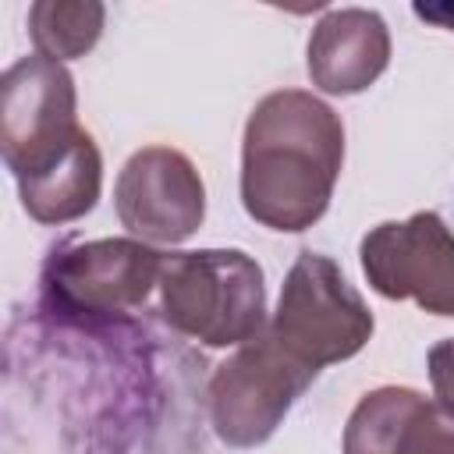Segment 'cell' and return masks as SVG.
I'll list each match as a JSON object with an SVG mask.
<instances>
[{
    "label": "cell",
    "mask_w": 454,
    "mask_h": 454,
    "mask_svg": "<svg viewBox=\"0 0 454 454\" xmlns=\"http://www.w3.org/2000/svg\"><path fill=\"white\" fill-rule=\"evenodd\" d=\"M270 333L319 372L365 348L372 337V312L333 259L301 252L284 277Z\"/></svg>",
    "instance_id": "3957f363"
},
{
    "label": "cell",
    "mask_w": 454,
    "mask_h": 454,
    "mask_svg": "<svg viewBox=\"0 0 454 454\" xmlns=\"http://www.w3.org/2000/svg\"><path fill=\"white\" fill-rule=\"evenodd\" d=\"M429 383H433L436 404L454 415V337L429 348Z\"/></svg>",
    "instance_id": "4fadbf2b"
},
{
    "label": "cell",
    "mask_w": 454,
    "mask_h": 454,
    "mask_svg": "<svg viewBox=\"0 0 454 454\" xmlns=\"http://www.w3.org/2000/svg\"><path fill=\"white\" fill-rule=\"evenodd\" d=\"M316 380L270 330L241 344L209 380V419L227 447H255L273 436L291 404Z\"/></svg>",
    "instance_id": "5b68a950"
},
{
    "label": "cell",
    "mask_w": 454,
    "mask_h": 454,
    "mask_svg": "<svg viewBox=\"0 0 454 454\" xmlns=\"http://www.w3.org/2000/svg\"><path fill=\"white\" fill-rule=\"evenodd\" d=\"M340 163V117L312 92H270L245 124L241 199L248 216L273 231L312 227L330 206Z\"/></svg>",
    "instance_id": "6da1fadb"
},
{
    "label": "cell",
    "mask_w": 454,
    "mask_h": 454,
    "mask_svg": "<svg viewBox=\"0 0 454 454\" xmlns=\"http://www.w3.org/2000/svg\"><path fill=\"white\" fill-rule=\"evenodd\" d=\"M114 206L135 238L177 245L199 231L206 216V188L184 153L149 145L124 163L114 184Z\"/></svg>",
    "instance_id": "ba28073f"
},
{
    "label": "cell",
    "mask_w": 454,
    "mask_h": 454,
    "mask_svg": "<svg viewBox=\"0 0 454 454\" xmlns=\"http://www.w3.org/2000/svg\"><path fill=\"white\" fill-rule=\"evenodd\" d=\"M344 454H454V415L419 390L380 387L355 404Z\"/></svg>",
    "instance_id": "9c48e42d"
},
{
    "label": "cell",
    "mask_w": 454,
    "mask_h": 454,
    "mask_svg": "<svg viewBox=\"0 0 454 454\" xmlns=\"http://www.w3.org/2000/svg\"><path fill=\"white\" fill-rule=\"evenodd\" d=\"M163 259L131 238L60 245L43 266V301L53 316L67 319H121L145 305Z\"/></svg>",
    "instance_id": "277c9868"
},
{
    "label": "cell",
    "mask_w": 454,
    "mask_h": 454,
    "mask_svg": "<svg viewBox=\"0 0 454 454\" xmlns=\"http://www.w3.org/2000/svg\"><path fill=\"white\" fill-rule=\"evenodd\" d=\"M78 135L74 78L64 64L35 53L4 71L0 153L18 181L53 167L78 142Z\"/></svg>",
    "instance_id": "8992f818"
},
{
    "label": "cell",
    "mask_w": 454,
    "mask_h": 454,
    "mask_svg": "<svg viewBox=\"0 0 454 454\" xmlns=\"http://www.w3.org/2000/svg\"><path fill=\"white\" fill-rule=\"evenodd\" d=\"M103 4L96 0H39L28 11V35L50 60H71L96 46L103 32Z\"/></svg>",
    "instance_id": "7c38bea8"
},
{
    "label": "cell",
    "mask_w": 454,
    "mask_h": 454,
    "mask_svg": "<svg viewBox=\"0 0 454 454\" xmlns=\"http://www.w3.org/2000/svg\"><path fill=\"white\" fill-rule=\"evenodd\" d=\"M160 312L177 333L209 348L248 344L266 323L262 270L238 248L167 255L160 273Z\"/></svg>",
    "instance_id": "7a4b0ae2"
},
{
    "label": "cell",
    "mask_w": 454,
    "mask_h": 454,
    "mask_svg": "<svg viewBox=\"0 0 454 454\" xmlns=\"http://www.w3.org/2000/svg\"><path fill=\"white\" fill-rule=\"evenodd\" d=\"M362 273L383 298L454 316V234L436 213L390 220L362 238Z\"/></svg>",
    "instance_id": "52a82bcc"
},
{
    "label": "cell",
    "mask_w": 454,
    "mask_h": 454,
    "mask_svg": "<svg viewBox=\"0 0 454 454\" xmlns=\"http://www.w3.org/2000/svg\"><path fill=\"white\" fill-rule=\"evenodd\" d=\"M415 14L440 28H454V4H415Z\"/></svg>",
    "instance_id": "5bb4252c"
},
{
    "label": "cell",
    "mask_w": 454,
    "mask_h": 454,
    "mask_svg": "<svg viewBox=\"0 0 454 454\" xmlns=\"http://www.w3.org/2000/svg\"><path fill=\"white\" fill-rule=\"evenodd\" d=\"M390 60V32L376 11L340 7L319 18L309 39V74L330 96L369 89Z\"/></svg>",
    "instance_id": "30bf717a"
},
{
    "label": "cell",
    "mask_w": 454,
    "mask_h": 454,
    "mask_svg": "<svg viewBox=\"0 0 454 454\" xmlns=\"http://www.w3.org/2000/svg\"><path fill=\"white\" fill-rule=\"evenodd\" d=\"M103 181V160L89 131L78 135V142L46 170L21 177V206L39 223H67L85 216L99 199Z\"/></svg>",
    "instance_id": "8fae6325"
}]
</instances>
